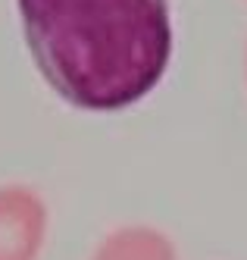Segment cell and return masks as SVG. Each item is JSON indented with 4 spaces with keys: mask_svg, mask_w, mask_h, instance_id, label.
Here are the masks:
<instances>
[{
    "mask_svg": "<svg viewBox=\"0 0 247 260\" xmlns=\"http://www.w3.org/2000/svg\"><path fill=\"white\" fill-rule=\"evenodd\" d=\"M44 82L88 113H116L160 88L175 50L169 0H16Z\"/></svg>",
    "mask_w": 247,
    "mask_h": 260,
    "instance_id": "1",
    "label": "cell"
},
{
    "mask_svg": "<svg viewBox=\"0 0 247 260\" xmlns=\"http://www.w3.org/2000/svg\"><path fill=\"white\" fill-rule=\"evenodd\" d=\"M44 238V198L28 185H0V260H38Z\"/></svg>",
    "mask_w": 247,
    "mask_h": 260,
    "instance_id": "2",
    "label": "cell"
},
{
    "mask_svg": "<svg viewBox=\"0 0 247 260\" xmlns=\"http://www.w3.org/2000/svg\"><path fill=\"white\" fill-rule=\"evenodd\" d=\"M91 260H179L175 241L150 222H125L110 229Z\"/></svg>",
    "mask_w": 247,
    "mask_h": 260,
    "instance_id": "3",
    "label": "cell"
},
{
    "mask_svg": "<svg viewBox=\"0 0 247 260\" xmlns=\"http://www.w3.org/2000/svg\"><path fill=\"white\" fill-rule=\"evenodd\" d=\"M244 79H247V47H244Z\"/></svg>",
    "mask_w": 247,
    "mask_h": 260,
    "instance_id": "4",
    "label": "cell"
}]
</instances>
